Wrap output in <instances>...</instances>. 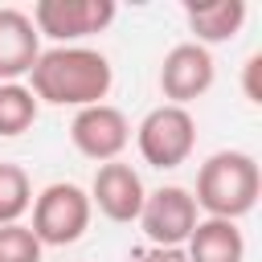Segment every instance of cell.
I'll use <instances>...</instances> for the list:
<instances>
[{
	"label": "cell",
	"instance_id": "1",
	"mask_svg": "<svg viewBox=\"0 0 262 262\" xmlns=\"http://www.w3.org/2000/svg\"><path fill=\"white\" fill-rule=\"evenodd\" d=\"M29 90L37 102L49 106H94L111 94L115 70L106 61V53L86 49V45H53L41 49L37 66L29 70Z\"/></svg>",
	"mask_w": 262,
	"mask_h": 262
},
{
	"label": "cell",
	"instance_id": "2",
	"mask_svg": "<svg viewBox=\"0 0 262 262\" xmlns=\"http://www.w3.org/2000/svg\"><path fill=\"white\" fill-rule=\"evenodd\" d=\"M262 196V168L250 151H213L196 172V209L221 221H237L254 213Z\"/></svg>",
	"mask_w": 262,
	"mask_h": 262
},
{
	"label": "cell",
	"instance_id": "3",
	"mask_svg": "<svg viewBox=\"0 0 262 262\" xmlns=\"http://www.w3.org/2000/svg\"><path fill=\"white\" fill-rule=\"evenodd\" d=\"M135 147H139L147 168L172 172L196 147V119L188 115V106H168L164 102V106L147 111L143 123L135 127Z\"/></svg>",
	"mask_w": 262,
	"mask_h": 262
},
{
	"label": "cell",
	"instance_id": "4",
	"mask_svg": "<svg viewBox=\"0 0 262 262\" xmlns=\"http://www.w3.org/2000/svg\"><path fill=\"white\" fill-rule=\"evenodd\" d=\"M90 196L86 188L70 184V180H57V184H45L37 196H33V237L41 246H74L86 229H90Z\"/></svg>",
	"mask_w": 262,
	"mask_h": 262
},
{
	"label": "cell",
	"instance_id": "5",
	"mask_svg": "<svg viewBox=\"0 0 262 262\" xmlns=\"http://www.w3.org/2000/svg\"><path fill=\"white\" fill-rule=\"evenodd\" d=\"M196 221H201V209H196L192 192L180 188V184H164V188H156V192L143 196L139 225H143L147 246L184 250V242H188V233L196 229Z\"/></svg>",
	"mask_w": 262,
	"mask_h": 262
},
{
	"label": "cell",
	"instance_id": "6",
	"mask_svg": "<svg viewBox=\"0 0 262 262\" xmlns=\"http://www.w3.org/2000/svg\"><path fill=\"white\" fill-rule=\"evenodd\" d=\"M115 0H37L33 25L41 37H53L57 45H74L90 33H102L115 20Z\"/></svg>",
	"mask_w": 262,
	"mask_h": 262
},
{
	"label": "cell",
	"instance_id": "7",
	"mask_svg": "<svg viewBox=\"0 0 262 262\" xmlns=\"http://www.w3.org/2000/svg\"><path fill=\"white\" fill-rule=\"evenodd\" d=\"M217 78V66H213V53L196 41H180L164 53L160 61V94L168 98V106H188L192 98L209 94Z\"/></svg>",
	"mask_w": 262,
	"mask_h": 262
},
{
	"label": "cell",
	"instance_id": "8",
	"mask_svg": "<svg viewBox=\"0 0 262 262\" xmlns=\"http://www.w3.org/2000/svg\"><path fill=\"white\" fill-rule=\"evenodd\" d=\"M70 143L86 156V160H98V164H111L123 156V147L131 143V123L119 106L111 102H94V106H82L70 123Z\"/></svg>",
	"mask_w": 262,
	"mask_h": 262
},
{
	"label": "cell",
	"instance_id": "9",
	"mask_svg": "<svg viewBox=\"0 0 262 262\" xmlns=\"http://www.w3.org/2000/svg\"><path fill=\"white\" fill-rule=\"evenodd\" d=\"M86 196H90V209H98L106 221L127 225V221H139V209H143L147 188H143V180H139V172L131 164L111 160V164H98Z\"/></svg>",
	"mask_w": 262,
	"mask_h": 262
},
{
	"label": "cell",
	"instance_id": "10",
	"mask_svg": "<svg viewBox=\"0 0 262 262\" xmlns=\"http://www.w3.org/2000/svg\"><path fill=\"white\" fill-rule=\"evenodd\" d=\"M41 57V33L20 8H0V82H20Z\"/></svg>",
	"mask_w": 262,
	"mask_h": 262
},
{
	"label": "cell",
	"instance_id": "11",
	"mask_svg": "<svg viewBox=\"0 0 262 262\" xmlns=\"http://www.w3.org/2000/svg\"><path fill=\"white\" fill-rule=\"evenodd\" d=\"M184 254H188V262H246V237H242L237 221L201 217L184 242Z\"/></svg>",
	"mask_w": 262,
	"mask_h": 262
},
{
	"label": "cell",
	"instance_id": "12",
	"mask_svg": "<svg viewBox=\"0 0 262 262\" xmlns=\"http://www.w3.org/2000/svg\"><path fill=\"white\" fill-rule=\"evenodd\" d=\"M184 20L196 33V45H221L233 41L246 25V0H205V4H184Z\"/></svg>",
	"mask_w": 262,
	"mask_h": 262
},
{
	"label": "cell",
	"instance_id": "13",
	"mask_svg": "<svg viewBox=\"0 0 262 262\" xmlns=\"http://www.w3.org/2000/svg\"><path fill=\"white\" fill-rule=\"evenodd\" d=\"M37 111H41V102L33 98V90L25 82H0V135L4 139L25 135L37 123Z\"/></svg>",
	"mask_w": 262,
	"mask_h": 262
},
{
	"label": "cell",
	"instance_id": "14",
	"mask_svg": "<svg viewBox=\"0 0 262 262\" xmlns=\"http://www.w3.org/2000/svg\"><path fill=\"white\" fill-rule=\"evenodd\" d=\"M33 209V184L20 164H0V225H16Z\"/></svg>",
	"mask_w": 262,
	"mask_h": 262
},
{
	"label": "cell",
	"instance_id": "15",
	"mask_svg": "<svg viewBox=\"0 0 262 262\" xmlns=\"http://www.w3.org/2000/svg\"><path fill=\"white\" fill-rule=\"evenodd\" d=\"M41 250L29 225H0V262H41Z\"/></svg>",
	"mask_w": 262,
	"mask_h": 262
},
{
	"label": "cell",
	"instance_id": "16",
	"mask_svg": "<svg viewBox=\"0 0 262 262\" xmlns=\"http://www.w3.org/2000/svg\"><path fill=\"white\" fill-rule=\"evenodd\" d=\"M123 262H188L184 250H164V246H135Z\"/></svg>",
	"mask_w": 262,
	"mask_h": 262
},
{
	"label": "cell",
	"instance_id": "17",
	"mask_svg": "<svg viewBox=\"0 0 262 262\" xmlns=\"http://www.w3.org/2000/svg\"><path fill=\"white\" fill-rule=\"evenodd\" d=\"M258 66H262V57L254 53V57L246 61V98H250V102H262V94L254 90V74H258Z\"/></svg>",
	"mask_w": 262,
	"mask_h": 262
}]
</instances>
